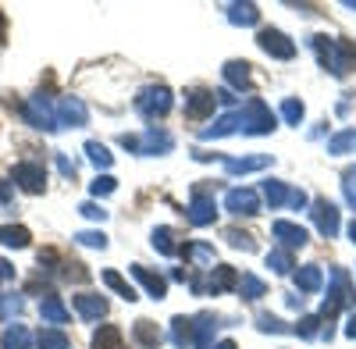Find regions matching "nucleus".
<instances>
[{
	"label": "nucleus",
	"mask_w": 356,
	"mask_h": 349,
	"mask_svg": "<svg viewBox=\"0 0 356 349\" xmlns=\"http://www.w3.org/2000/svg\"><path fill=\"white\" fill-rule=\"evenodd\" d=\"M257 321H260V332H285L282 321H278V317H271V314H260Z\"/></svg>",
	"instance_id": "36"
},
{
	"label": "nucleus",
	"mask_w": 356,
	"mask_h": 349,
	"mask_svg": "<svg viewBox=\"0 0 356 349\" xmlns=\"http://www.w3.org/2000/svg\"><path fill=\"white\" fill-rule=\"evenodd\" d=\"M346 200H349V207H356V168H349L346 171Z\"/></svg>",
	"instance_id": "35"
},
{
	"label": "nucleus",
	"mask_w": 356,
	"mask_h": 349,
	"mask_svg": "<svg viewBox=\"0 0 356 349\" xmlns=\"http://www.w3.org/2000/svg\"><path fill=\"white\" fill-rule=\"evenodd\" d=\"M11 179H15L25 193H43V189H47V171H43V164H36V161H22V164H15Z\"/></svg>",
	"instance_id": "3"
},
{
	"label": "nucleus",
	"mask_w": 356,
	"mask_h": 349,
	"mask_svg": "<svg viewBox=\"0 0 356 349\" xmlns=\"http://www.w3.org/2000/svg\"><path fill=\"white\" fill-rule=\"evenodd\" d=\"M57 168H61V174H68V179H75V161H68L65 154H57Z\"/></svg>",
	"instance_id": "38"
},
{
	"label": "nucleus",
	"mask_w": 356,
	"mask_h": 349,
	"mask_svg": "<svg viewBox=\"0 0 356 349\" xmlns=\"http://www.w3.org/2000/svg\"><path fill=\"white\" fill-rule=\"evenodd\" d=\"M89 189H93V196H111V193L118 189V182L111 179V174H97V182L89 186Z\"/></svg>",
	"instance_id": "32"
},
{
	"label": "nucleus",
	"mask_w": 356,
	"mask_h": 349,
	"mask_svg": "<svg viewBox=\"0 0 356 349\" xmlns=\"http://www.w3.org/2000/svg\"><path fill=\"white\" fill-rule=\"evenodd\" d=\"M18 314H22L18 296H0V317H18Z\"/></svg>",
	"instance_id": "33"
},
{
	"label": "nucleus",
	"mask_w": 356,
	"mask_h": 349,
	"mask_svg": "<svg viewBox=\"0 0 356 349\" xmlns=\"http://www.w3.org/2000/svg\"><path fill=\"white\" fill-rule=\"evenodd\" d=\"M214 193L207 189V186H196L193 189V207H189V221L193 225H211L214 221Z\"/></svg>",
	"instance_id": "6"
},
{
	"label": "nucleus",
	"mask_w": 356,
	"mask_h": 349,
	"mask_svg": "<svg viewBox=\"0 0 356 349\" xmlns=\"http://www.w3.org/2000/svg\"><path fill=\"white\" fill-rule=\"evenodd\" d=\"M75 243L89 246V250H107V236H104V232H75Z\"/></svg>",
	"instance_id": "27"
},
{
	"label": "nucleus",
	"mask_w": 356,
	"mask_h": 349,
	"mask_svg": "<svg viewBox=\"0 0 356 349\" xmlns=\"http://www.w3.org/2000/svg\"><path fill=\"white\" fill-rule=\"evenodd\" d=\"M225 79L235 86V90H246L250 79H253V72H250V65H246V61H232V65L225 68Z\"/></svg>",
	"instance_id": "21"
},
{
	"label": "nucleus",
	"mask_w": 356,
	"mask_h": 349,
	"mask_svg": "<svg viewBox=\"0 0 356 349\" xmlns=\"http://www.w3.org/2000/svg\"><path fill=\"white\" fill-rule=\"evenodd\" d=\"M11 196H15L11 182H0V207H8V203H11Z\"/></svg>",
	"instance_id": "39"
},
{
	"label": "nucleus",
	"mask_w": 356,
	"mask_h": 349,
	"mask_svg": "<svg viewBox=\"0 0 356 349\" xmlns=\"http://www.w3.org/2000/svg\"><path fill=\"white\" fill-rule=\"evenodd\" d=\"M93 349H125V335L118 325H104L97 335H93Z\"/></svg>",
	"instance_id": "15"
},
{
	"label": "nucleus",
	"mask_w": 356,
	"mask_h": 349,
	"mask_svg": "<svg viewBox=\"0 0 356 349\" xmlns=\"http://www.w3.org/2000/svg\"><path fill=\"white\" fill-rule=\"evenodd\" d=\"M282 114H285L289 125H300V122H303V104H300V100H285V104H282Z\"/></svg>",
	"instance_id": "31"
},
{
	"label": "nucleus",
	"mask_w": 356,
	"mask_h": 349,
	"mask_svg": "<svg viewBox=\"0 0 356 349\" xmlns=\"http://www.w3.org/2000/svg\"><path fill=\"white\" fill-rule=\"evenodd\" d=\"M136 111L143 114L146 122L164 118V114L171 111V93L164 90V86H150V90H143V93L136 97Z\"/></svg>",
	"instance_id": "2"
},
{
	"label": "nucleus",
	"mask_w": 356,
	"mask_h": 349,
	"mask_svg": "<svg viewBox=\"0 0 356 349\" xmlns=\"http://www.w3.org/2000/svg\"><path fill=\"white\" fill-rule=\"evenodd\" d=\"M54 111H57V129H65V125H68V129H82L86 118H89V114H86V104H82L79 97H65Z\"/></svg>",
	"instance_id": "5"
},
{
	"label": "nucleus",
	"mask_w": 356,
	"mask_h": 349,
	"mask_svg": "<svg viewBox=\"0 0 356 349\" xmlns=\"http://www.w3.org/2000/svg\"><path fill=\"white\" fill-rule=\"evenodd\" d=\"M267 268H275L278 275L292 271V253H289V250H275V253H267Z\"/></svg>",
	"instance_id": "29"
},
{
	"label": "nucleus",
	"mask_w": 356,
	"mask_h": 349,
	"mask_svg": "<svg viewBox=\"0 0 356 349\" xmlns=\"http://www.w3.org/2000/svg\"><path fill=\"white\" fill-rule=\"evenodd\" d=\"M346 150H356V129H349L328 143V154H346Z\"/></svg>",
	"instance_id": "28"
},
{
	"label": "nucleus",
	"mask_w": 356,
	"mask_h": 349,
	"mask_svg": "<svg viewBox=\"0 0 356 349\" xmlns=\"http://www.w3.org/2000/svg\"><path fill=\"white\" fill-rule=\"evenodd\" d=\"M225 236H228V243H232V246H239V250H253V239L246 236V232H239V228H228Z\"/></svg>",
	"instance_id": "34"
},
{
	"label": "nucleus",
	"mask_w": 356,
	"mask_h": 349,
	"mask_svg": "<svg viewBox=\"0 0 356 349\" xmlns=\"http://www.w3.org/2000/svg\"><path fill=\"white\" fill-rule=\"evenodd\" d=\"M8 278H15V268L8 264V260H0V282H8Z\"/></svg>",
	"instance_id": "40"
},
{
	"label": "nucleus",
	"mask_w": 356,
	"mask_h": 349,
	"mask_svg": "<svg viewBox=\"0 0 356 349\" xmlns=\"http://www.w3.org/2000/svg\"><path fill=\"white\" fill-rule=\"evenodd\" d=\"M79 211H82L86 218H93V221H104V218H107V211H104V207H97V203H82Z\"/></svg>",
	"instance_id": "37"
},
{
	"label": "nucleus",
	"mask_w": 356,
	"mask_h": 349,
	"mask_svg": "<svg viewBox=\"0 0 356 349\" xmlns=\"http://www.w3.org/2000/svg\"><path fill=\"white\" fill-rule=\"evenodd\" d=\"M257 43L271 54V57H278V61H289V57H296V43H292L285 33H278V29H260Z\"/></svg>",
	"instance_id": "4"
},
{
	"label": "nucleus",
	"mask_w": 356,
	"mask_h": 349,
	"mask_svg": "<svg viewBox=\"0 0 356 349\" xmlns=\"http://www.w3.org/2000/svg\"><path fill=\"white\" fill-rule=\"evenodd\" d=\"M0 346L4 349H33V335H29L25 325H11L4 335H0Z\"/></svg>",
	"instance_id": "17"
},
{
	"label": "nucleus",
	"mask_w": 356,
	"mask_h": 349,
	"mask_svg": "<svg viewBox=\"0 0 356 349\" xmlns=\"http://www.w3.org/2000/svg\"><path fill=\"white\" fill-rule=\"evenodd\" d=\"M75 310L82 321H100V317L107 314V300L97 296V293H79L75 296Z\"/></svg>",
	"instance_id": "10"
},
{
	"label": "nucleus",
	"mask_w": 356,
	"mask_h": 349,
	"mask_svg": "<svg viewBox=\"0 0 356 349\" xmlns=\"http://www.w3.org/2000/svg\"><path fill=\"white\" fill-rule=\"evenodd\" d=\"M214 104H218V93H207V90H193V93L186 97V118H193V122L207 118V114L214 111Z\"/></svg>",
	"instance_id": "9"
},
{
	"label": "nucleus",
	"mask_w": 356,
	"mask_h": 349,
	"mask_svg": "<svg viewBox=\"0 0 356 349\" xmlns=\"http://www.w3.org/2000/svg\"><path fill=\"white\" fill-rule=\"evenodd\" d=\"M104 285H107V289H114L118 296H125L129 303H136V300H139V293H136V289H132L122 275H118V271H104Z\"/></svg>",
	"instance_id": "20"
},
{
	"label": "nucleus",
	"mask_w": 356,
	"mask_h": 349,
	"mask_svg": "<svg viewBox=\"0 0 356 349\" xmlns=\"http://www.w3.org/2000/svg\"><path fill=\"white\" fill-rule=\"evenodd\" d=\"M267 164H271V157H232V161H225V168L232 174H239V171H260Z\"/></svg>",
	"instance_id": "23"
},
{
	"label": "nucleus",
	"mask_w": 356,
	"mask_h": 349,
	"mask_svg": "<svg viewBox=\"0 0 356 349\" xmlns=\"http://www.w3.org/2000/svg\"><path fill=\"white\" fill-rule=\"evenodd\" d=\"M40 317H43V325H68V307L61 303V296H54V293H47L43 296V303H40Z\"/></svg>",
	"instance_id": "11"
},
{
	"label": "nucleus",
	"mask_w": 356,
	"mask_h": 349,
	"mask_svg": "<svg viewBox=\"0 0 356 349\" xmlns=\"http://www.w3.org/2000/svg\"><path fill=\"white\" fill-rule=\"evenodd\" d=\"M228 18H232L235 25H253V22L260 18V11H257L253 4H243V8H232V11H228Z\"/></svg>",
	"instance_id": "30"
},
{
	"label": "nucleus",
	"mask_w": 356,
	"mask_h": 349,
	"mask_svg": "<svg viewBox=\"0 0 356 349\" xmlns=\"http://www.w3.org/2000/svg\"><path fill=\"white\" fill-rule=\"evenodd\" d=\"M29 228L25 225H0V243H4L8 250H25L29 246Z\"/></svg>",
	"instance_id": "13"
},
{
	"label": "nucleus",
	"mask_w": 356,
	"mask_h": 349,
	"mask_svg": "<svg viewBox=\"0 0 356 349\" xmlns=\"http://www.w3.org/2000/svg\"><path fill=\"white\" fill-rule=\"evenodd\" d=\"M4 33H8V18H4V11H0V43H4Z\"/></svg>",
	"instance_id": "42"
},
{
	"label": "nucleus",
	"mask_w": 356,
	"mask_h": 349,
	"mask_svg": "<svg viewBox=\"0 0 356 349\" xmlns=\"http://www.w3.org/2000/svg\"><path fill=\"white\" fill-rule=\"evenodd\" d=\"M86 154H89V161H93L97 168H111V164H114V157L107 154L104 143H86Z\"/></svg>",
	"instance_id": "26"
},
{
	"label": "nucleus",
	"mask_w": 356,
	"mask_h": 349,
	"mask_svg": "<svg viewBox=\"0 0 356 349\" xmlns=\"http://www.w3.org/2000/svg\"><path fill=\"white\" fill-rule=\"evenodd\" d=\"M218 349H235V342H221V346H218Z\"/></svg>",
	"instance_id": "44"
},
{
	"label": "nucleus",
	"mask_w": 356,
	"mask_h": 349,
	"mask_svg": "<svg viewBox=\"0 0 356 349\" xmlns=\"http://www.w3.org/2000/svg\"><path fill=\"white\" fill-rule=\"evenodd\" d=\"M346 335H349V339H356V314L349 317V325H346Z\"/></svg>",
	"instance_id": "41"
},
{
	"label": "nucleus",
	"mask_w": 356,
	"mask_h": 349,
	"mask_svg": "<svg viewBox=\"0 0 356 349\" xmlns=\"http://www.w3.org/2000/svg\"><path fill=\"white\" fill-rule=\"evenodd\" d=\"M321 282H324V275H321V268H317V264L296 271V285H300V293H317Z\"/></svg>",
	"instance_id": "19"
},
{
	"label": "nucleus",
	"mask_w": 356,
	"mask_h": 349,
	"mask_svg": "<svg viewBox=\"0 0 356 349\" xmlns=\"http://www.w3.org/2000/svg\"><path fill=\"white\" fill-rule=\"evenodd\" d=\"M154 250H161L164 257L182 253V246L175 243V228H157V232H154Z\"/></svg>",
	"instance_id": "22"
},
{
	"label": "nucleus",
	"mask_w": 356,
	"mask_h": 349,
	"mask_svg": "<svg viewBox=\"0 0 356 349\" xmlns=\"http://www.w3.org/2000/svg\"><path fill=\"white\" fill-rule=\"evenodd\" d=\"M22 118H25V125L43 129V132H54V129H57V111H54V104H50L43 93L29 97V104L22 107Z\"/></svg>",
	"instance_id": "1"
},
{
	"label": "nucleus",
	"mask_w": 356,
	"mask_h": 349,
	"mask_svg": "<svg viewBox=\"0 0 356 349\" xmlns=\"http://www.w3.org/2000/svg\"><path fill=\"white\" fill-rule=\"evenodd\" d=\"M225 207L232 214H260V196H257V189H228Z\"/></svg>",
	"instance_id": "7"
},
{
	"label": "nucleus",
	"mask_w": 356,
	"mask_h": 349,
	"mask_svg": "<svg viewBox=\"0 0 356 349\" xmlns=\"http://www.w3.org/2000/svg\"><path fill=\"white\" fill-rule=\"evenodd\" d=\"M239 293H243L246 300H260L267 289H264V282H260L257 275H243V278H239Z\"/></svg>",
	"instance_id": "25"
},
{
	"label": "nucleus",
	"mask_w": 356,
	"mask_h": 349,
	"mask_svg": "<svg viewBox=\"0 0 356 349\" xmlns=\"http://www.w3.org/2000/svg\"><path fill=\"white\" fill-rule=\"evenodd\" d=\"M314 221H317V228H321V236H335V232H339V207H335V203L332 200H314Z\"/></svg>",
	"instance_id": "8"
},
{
	"label": "nucleus",
	"mask_w": 356,
	"mask_h": 349,
	"mask_svg": "<svg viewBox=\"0 0 356 349\" xmlns=\"http://www.w3.org/2000/svg\"><path fill=\"white\" fill-rule=\"evenodd\" d=\"M132 275L146 285V289H150V296L154 300H164V293H168V282L161 278V275H154V271H146L143 264H132Z\"/></svg>",
	"instance_id": "16"
},
{
	"label": "nucleus",
	"mask_w": 356,
	"mask_h": 349,
	"mask_svg": "<svg viewBox=\"0 0 356 349\" xmlns=\"http://www.w3.org/2000/svg\"><path fill=\"white\" fill-rule=\"evenodd\" d=\"M132 335H136V342H139V346H146V349H157V346L164 342V332H161L154 321H136Z\"/></svg>",
	"instance_id": "14"
},
{
	"label": "nucleus",
	"mask_w": 356,
	"mask_h": 349,
	"mask_svg": "<svg viewBox=\"0 0 356 349\" xmlns=\"http://www.w3.org/2000/svg\"><path fill=\"white\" fill-rule=\"evenodd\" d=\"M271 232H275V236L289 246V250H300V246H307V228H300V225H292V221H275L271 225Z\"/></svg>",
	"instance_id": "12"
},
{
	"label": "nucleus",
	"mask_w": 356,
	"mask_h": 349,
	"mask_svg": "<svg viewBox=\"0 0 356 349\" xmlns=\"http://www.w3.org/2000/svg\"><path fill=\"white\" fill-rule=\"evenodd\" d=\"M36 346L40 349H72V339L61 332V328H43L36 335Z\"/></svg>",
	"instance_id": "18"
},
{
	"label": "nucleus",
	"mask_w": 356,
	"mask_h": 349,
	"mask_svg": "<svg viewBox=\"0 0 356 349\" xmlns=\"http://www.w3.org/2000/svg\"><path fill=\"white\" fill-rule=\"evenodd\" d=\"M349 236H353V243H356V221L349 225Z\"/></svg>",
	"instance_id": "43"
},
{
	"label": "nucleus",
	"mask_w": 356,
	"mask_h": 349,
	"mask_svg": "<svg viewBox=\"0 0 356 349\" xmlns=\"http://www.w3.org/2000/svg\"><path fill=\"white\" fill-rule=\"evenodd\" d=\"M264 196H267V203H271V207H282V203H289L292 189L282 186V182H264Z\"/></svg>",
	"instance_id": "24"
}]
</instances>
